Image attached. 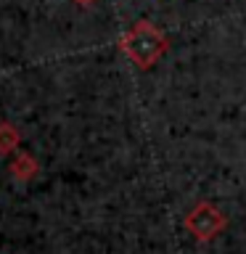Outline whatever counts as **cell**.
I'll list each match as a JSON object with an SVG mask.
<instances>
[{
  "mask_svg": "<svg viewBox=\"0 0 246 254\" xmlns=\"http://www.w3.org/2000/svg\"><path fill=\"white\" fill-rule=\"evenodd\" d=\"M225 228H228V214L209 201H198L193 209L185 214V230L201 244L217 238Z\"/></svg>",
  "mask_w": 246,
  "mask_h": 254,
  "instance_id": "obj_2",
  "label": "cell"
},
{
  "mask_svg": "<svg viewBox=\"0 0 246 254\" xmlns=\"http://www.w3.org/2000/svg\"><path fill=\"white\" fill-rule=\"evenodd\" d=\"M74 3H77V5H82V8H90V5L98 3V0H74Z\"/></svg>",
  "mask_w": 246,
  "mask_h": 254,
  "instance_id": "obj_5",
  "label": "cell"
},
{
  "mask_svg": "<svg viewBox=\"0 0 246 254\" xmlns=\"http://www.w3.org/2000/svg\"><path fill=\"white\" fill-rule=\"evenodd\" d=\"M119 51L138 69L146 71V69H154V64H159V59L170 51V40L159 27L140 19L119 37Z\"/></svg>",
  "mask_w": 246,
  "mask_h": 254,
  "instance_id": "obj_1",
  "label": "cell"
},
{
  "mask_svg": "<svg viewBox=\"0 0 246 254\" xmlns=\"http://www.w3.org/2000/svg\"><path fill=\"white\" fill-rule=\"evenodd\" d=\"M8 172H11V178H13V180L29 183V180H35V178H37L40 164H37V159L32 156L29 151H19V154L11 159V164H8Z\"/></svg>",
  "mask_w": 246,
  "mask_h": 254,
  "instance_id": "obj_3",
  "label": "cell"
},
{
  "mask_svg": "<svg viewBox=\"0 0 246 254\" xmlns=\"http://www.w3.org/2000/svg\"><path fill=\"white\" fill-rule=\"evenodd\" d=\"M21 146V132L11 122H0V156H11Z\"/></svg>",
  "mask_w": 246,
  "mask_h": 254,
  "instance_id": "obj_4",
  "label": "cell"
}]
</instances>
